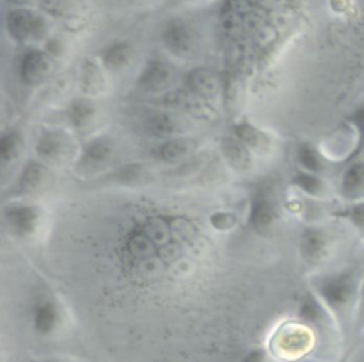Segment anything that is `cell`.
I'll return each mask as SVG.
<instances>
[{"label": "cell", "instance_id": "39", "mask_svg": "<svg viewBox=\"0 0 364 362\" xmlns=\"http://www.w3.org/2000/svg\"><path fill=\"white\" fill-rule=\"evenodd\" d=\"M122 1H125L128 4H141V3H145L146 0H122Z\"/></svg>", "mask_w": 364, "mask_h": 362}, {"label": "cell", "instance_id": "21", "mask_svg": "<svg viewBox=\"0 0 364 362\" xmlns=\"http://www.w3.org/2000/svg\"><path fill=\"white\" fill-rule=\"evenodd\" d=\"M64 114L68 125L74 131L84 133V132H88L91 126L95 124L98 116V106L94 98L80 95L68 101V104L65 105Z\"/></svg>", "mask_w": 364, "mask_h": 362}, {"label": "cell", "instance_id": "15", "mask_svg": "<svg viewBox=\"0 0 364 362\" xmlns=\"http://www.w3.org/2000/svg\"><path fill=\"white\" fill-rule=\"evenodd\" d=\"M51 168L38 159L27 160L17 173L14 183L10 187L11 199H24L27 196L43 192L51 182Z\"/></svg>", "mask_w": 364, "mask_h": 362}, {"label": "cell", "instance_id": "40", "mask_svg": "<svg viewBox=\"0 0 364 362\" xmlns=\"http://www.w3.org/2000/svg\"><path fill=\"white\" fill-rule=\"evenodd\" d=\"M289 362H311V361H306V359H299V361H289Z\"/></svg>", "mask_w": 364, "mask_h": 362}, {"label": "cell", "instance_id": "37", "mask_svg": "<svg viewBox=\"0 0 364 362\" xmlns=\"http://www.w3.org/2000/svg\"><path fill=\"white\" fill-rule=\"evenodd\" d=\"M34 362H71V361L64 359V358H43V359H38Z\"/></svg>", "mask_w": 364, "mask_h": 362}, {"label": "cell", "instance_id": "23", "mask_svg": "<svg viewBox=\"0 0 364 362\" xmlns=\"http://www.w3.org/2000/svg\"><path fill=\"white\" fill-rule=\"evenodd\" d=\"M220 153L226 165L236 172H247L253 168V152L232 132L220 141Z\"/></svg>", "mask_w": 364, "mask_h": 362}, {"label": "cell", "instance_id": "18", "mask_svg": "<svg viewBox=\"0 0 364 362\" xmlns=\"http://www.w3.org/2000/svg\"><path fill=\"white\" fill-rule=\"evenodd\" d=\"M337 183V194L346 203L364 200V158L344 163Z\"/></svg>", "mask_w": 364, "mask_h": 362}, {"label": "cell", "instance_id": "1", "mask_svg": "<svg viewBox=\"0 0 364 362\" xmlns=\"http://www.w3.org/2000/svg\"><path fill=\"white\" fill-rule=\"evenodd\" d=\"M363 271L354 265H338L310 275L309 288L330 311L341 332L355 327Z\"/></svg>", "mask_w": 364, "mask_h": 362}, {"label": "cell", "instance_id": "33", "mask_svg": "<svg viewBox=\"0 0 364 362\" xmlns=\"http://www.w3.org/2000/svg\"><path fill=\"white\" fill-rule=\"evenodd\" d=\"M267 351L263 346H253L247 349L237 362H267Z\"/></svg>", "mask_w": 364, "mask_h": 362}, {"label": "cell", "instance_id": "25", "mask_svg": "<svg viewBox=\"0 0 364 362\" xmlns=\"http://www.w3.org/2000/svg\"><path fill=\"white\" fill-rule=\"evenodd\" d=\"M40 10L50 18L60 20L67 26L81 21L85 11L84 0H36Z\"/></svg>", "mask_w": 364, "mask_h": 362}, {"label": "cell", "instance_id": "36", "mask_svg": "<svg viewBox=\"0 0 364 362\" xmlns=\"http://www.w3.org/2000/svg\"><path fill=\"white\" fill-rule=\"evenodd\" d=\"M351 359H353V351L348 349L344 353H341L340 356H337L336 359H333L331 362H351Z\"/></svg>", "mask_w": 364, "mask_h": 362}, {"label": "cell", "instance_id": "7", "mask_svg": "<svg viewBox=\"0 0 364 362\" xmlns=\"http://www.w3.org/2000/svg\"><path fill=\"white\" fill-rule=\"evenodd\" d=\"M28 319L31 331L36 336L44 339L53 338L64 325V307L54 294L40 291L30 302Z\"/></svg>", "mask_w": 364, "mask_h": 362}, {"label": "cell", "instance_id": "4", "mask_svg": "<svg viewBox=\"0 0 364 362\" xmlns=\"http://www.w3.org/2000/svg\"><path fill=\"white\" fill-rule=\"evenodd\" d=\"M117 155V143L111 135L90 136L80 148L74 159L73 172L80 177L100 176L108 170Z\"/></svg>", "mask_w": 364, "mask_h": 362}, {"label": "cell", "instance_id": "11", "mask_svg": "<svg viewBox=\"0 0 364 362\" xmlns=\"http://www.w3.org/2000/svg\"><path fill=\"white\" fill-rule=\"evenodd\" d=\"M192 124L193 121L183 114L159 106L146 112L142 119L145 133H148L158 142L188 135Z\"/></svg>", "mask_w": 364, "mask_h": 362}, {"label": "cell", "instance_id": "12", "mask_svg": "<svg viewBox=\"0 0 364 362\" xmlns=\"http://www.w3.org/2000/svg\"><path fill=\"white\" fill-rule=\"evenodd\" d=\"M296 319L311 328L318 338L323 335L331 336L343 334L330 311L310 288L299 298L296 307Z\"/></svg>", "mask_w": 364, "mask_h": 362}, {"label": "cell", "instance_id": "27", "mask_svg": "<svg viewBox=\"0 0 364 362\" xmlns=\"http://www.w3.org/2000/svg\"><path fill=\"white\" fill-rule=\"evenodd\" d=\"M243 101H245V81L239 75V72L230 74L223 81L222 105L225 106L226 112H229L233 118H236L243 106Z\"/></svg>", "mask_w": 364, "mask_h": 362}, {"label": "cell", "instance_id": "19", "mask_svg": "<svg viewBox=\"0 0 364 362\" xmlns=\"http://www.w3.org/2000/svg\"><path fill=\"white\" fill-rule=\"evenodd\" d=\"M135 58V47L131 41L117 38L107 43L98 53V61L107 72L119 74L125 71Z\"/></svg>", "mask_w": 364, "mask_h": 362}, {"label": "cell", "instance_id": "20", "mask_svg": "<svg viewBox=\"0 0 364 362\" xmlns=\"http://www.w3.org/2000/svg\"><path fill=\"white\" fill-rule=\"evenodd\" d=\"M232 133L237 136L253 155L266 156L273 150V136L247 119H237L232 126Z\"/></svg>", "mask_w": 364, "mask_h": 362}, {"label": "cell", "instance_id": "35", "mask_svg": "<svg viewBox=\"0 0 364 362\" xmlns=\"http://www.w3.org/2000/svg\"><path fill=\"white\" fill-rule=\"evenodd\" d=\"M10 7H30L36 0H4Z\"/></svg>", "mask_w": 364, "mask_h": 362}, {"label": "cell", "instance_id": "31", "mask_svg": "<svg viewBox=\"0 0 364 362\" xmlns=\"http://www.w3.org/2000/svg\"><path fill=\"white\" fill-rule=\"evenodd\" d=\"M210 223L215 229L226 230V229H230L235 226L236 217H235V214L228 213V212H216L210 216Z\"/></svg>", "mask_w": 364, "mask_h": 362}, {"label": "cell", "instance_id": "16", "mask_svg": "<svg viewBox=\"0 0 364 362\" xmlns=\"http://www.w3.org/2000/svg\"><path fill=\"white\" fill-rule=\"evenodd\" d=\"M183 87L218 108L222 105L223 81L219 75L206 67H195L185 74Z\"/></svg>", "mask_w": 364, "mask_h": 362}, {"label": "cell", "instance_id": "32", "mask_svg": "<svg viewBox=\"0 0 364 362\" xmlns=\"http://www.w3.org/2000/svg\"><path fill=\"white\" fill-rule=\"evenodd\" d=\"M43 48H44L51 57H54L55 60L61 58V57L64 55V53H65V44L63 43V40H61V38H57V37H53V35H50L48 40L43 44Z\"/></svg>", "mask_w": 364, "mask_h": 362}, {"label": "cell", "instance_id": "24", "mask_svg": "<svg viewBox=\"0 0 364 362\" xmlns=\"http://www.w3.org/2000/svg\"><path fill=\"white\" fill-rule=\"evenodd\" d=\"M290 183L297 192L313 200H323L331 194V186L324 175L306 172L299 168L294 169Z\"/></svg>", "mask_w": 364, "mask_h": 362}, {"label": "cell", "instance_id": "41", "mask_svg": "<svg viewBox=\"0 0 364 362\" xmlns=\"http://www.w3.org/2000/svg\"><path fill=\"white\" fill-rule=\"evenodd\" d=\"M94 362H95V361H94Z\"/></svg>", "mask_w": 364, "mask_h": 362}, {"label": "cell", "instance_id": "5", "mask_svg": "<svg viewBox=\"0 0 364 362\" xmlns=\"http://www.w3.org/2000/svg\"><path fill=\"white\" fill-rule=\"evenodd\" d=\"M338 248V236L316 223L304 226L299 236L297 250L300 260L311 268L326 265L337 254Z\"/></svg>", "mask_w": 364, "mask_h": 362}, {"label": "cell", "instance_id": "34", "mask_svg": "<svg viewBox=\"0 0 364 362\" xmlns=\"http://www.w3.org/2000/svg\"><path fill=\"white\" fill-rule=\"evenodd\" d=\"M355 327H364V271L360 284V300H358V311H357V324Z\"/></svg>", "mask_w": 364, "mask_h": 362}, {"label": "cell", "instance_id": "38", "mask_svg": "<svg viewBox=\"0 0 364 362\" xmlns=\"http://www.w3.org/2000/svg\"><path fill=\"white\" fill-rule=\"evenodd\" d=\"M171 3H173V4H179V6H185V4H192L193 1H196V0H169Z\"/></svg>", "mask_w": 364, "mask_h": 362}, {"label": "cell", "instance_id": "29", "mask_svg": "<svg viewBox=\"0 0 364 362\" xmlns=\"http://www.w3.org/2000/svg\"><path fill=\"white\" fill-rule=\"evenodd\" d=\"M346 121L351 124L357 135V146L351 159L364 158V99L355 104L351 112L346 116Z\"/></svg>", "mask_w": 364, "mask_h": 362}, {"label": "cell", "instance_id": "8", "mask_svg": "<svg viewBox=\"0 0 364 362\" xmlns=\"http://www.w3.org/2000/svg\"><path fill=\"white\" fill-rule=\"evenodd\" d=\"M162 47L176 58H192L199 47V34L193 23L182 16L168 17L159 28Z\"/></svg>", "mask_w": 364, "mask_h": 362}, {"label": "cell", "instance_id": "10", "mask_svg": "<svg viewBox=\"0 0 364 362\" xmlns=\"http://www.w3.org/2000/svg\"><path fill=\"white\" fill-rule=\"evenodd\" d=\"M155 104L159 108L173 109L185 116L191 118L192 121H200V122H210L216 116V108L210 105L208 101L192 92L191 89L185 88H176L171 89L159 97L155 98Z\"/></svg>", "mask_w": 364, "mask_h": 362}, {"label": "cell", "instance_id": "30", "mask_svg": "<svg viewBox=\"0 0 364 362\" xmlns=\"http://www.w3.org/2000/svg\"><path fill=\"white\" fill-rule=\"evenodd\" d=\"M341 219L353 231L364 237V200L346 203V207L341 212Z\"/></svg>", "mask_w": 364, "mask_h": 362}, {"label": "cell", "instance_id": "26", "mask_svg": "<svg viewBox=\"0 0 364 362\" xmlns=\"http://www.w3.org/2000/svg\"><path fill=\"white\" fill-rule=\"evenodd\" d=\"M294 160H296V168L306 172L317 173V175H326L331 163L327 159V156L323 153L321 148L309 141L300 142L296 146Z\"/></svg>", "mask_w": 364, "mask_h": 362}, {"label": "cell", "instance_id": "13", "mask_svg": "<svg viewBox=\"0 0 364 362\" xmlns=\"http://www.w3.org/2000/svg\"><path fill=\"white\" fill-rule=\"evenodd\" d=\"M173 78L175 67L172 62L162 55H152L142 65L135 81V88L144 95L156 98L171 91Z\"/></svg>", "mask_w": 364, "mask_h": 362}, {"label": "cell", "instance_id": "6", "mask_svg": "<svg viewBox=\"0 0 364 362\" xmlns=\"http://www.w3.org/2000/svg\"><path fill=\"white\" fill-rule=\"evenodd\" d=\"M43 209L24 199H11L1 209L4 230L17 240L34 238L43 226Z\"/></svg>", "mask_w": 364, "mask_h": 362}, {"label": "cell", "instance_id": "9", "mask_svg": "<svg viewBox=\"0 0 364 362\" xmlns=\"http://www.w3.org/2000/svg\"><path fill=\"white\" fill-rule=\"evenodd\" d=\"M78 149H75L71 135L61 128H43L34 142L36 159L50 168L74 162Z\"/></svg>", "mask_w": 364, "mask_h": 362}, {"label": "cell", "instance_id": "22", "mask_svg": "<svg viewBox=\"0 0 364 362\" xmlns=\"http://www.w3.org/2000/svg\"><path fill=\"white\" fill-rule=\"evenodd\" d=\"M104 72H107L98 60L84 58L78 67L77 84L81 95L95 98L107 91V79Z\"/></svg>", "mask_w": 364, "mask_h": 362}, {"label": "cell", "instance_id": "14", "mask_svg": "<svg viewBox=\"0 0 364 362\" xmlns=\"http://www.w3.org/2000/svg\"><path fill=\"white\" fill-rule=\"evenodd\" d=\"M55 58L43 47H30L23 51L18 60L17 72L20 81L27 87H38L44 84L55 68Z\"/></svg>", "mask_w": 364, "mask_h": 362}, {"label": "cell", "instance_id": "3", "mask_svg": "<svg viewBox=\"0 0 364 362\" xmlns=\"http://www.w3.org/2000/svg\"><path fill=\"white\" fill-rule=\"evenodd\" d=\"M282 216L280 199L272 180L257 182L249 196L246 226L256 234L264 236L276 227Z\"/></svg>", "mask_w": 364, "mask_h": 362}, {"label": "cell", "instance_id": "2", "mask_svg": "<svg viewBox=\"0 0 364 362\" xmlns=\"http://www.w3.org/2000/svg\"><path fill=\"white\" fill-rule=\"evenodd\" d=\"M4 26L9 37L26 48L44 44L51 34L50 17L31 7H10L4 16Z\"/></svg>", "mask_w": 364, "mask_h": 362}, {"label": "cell", "instance_id": "17", "mask_svg": "<svg viewBox=\"0 0 364 362\" xmlns=\"http://www.w3.org/2000/svg\"><path fill=\"white\" fill-rule=\"evenodd\" d=\"M198 146L199 142L193 136H176L155 143L149 150V156L159 163L175 165L188 159L198 149Z\"/></svg>", "mask_w": 364, "mask_h": 362}, {"label": "cell", "instance_id": "28", "mask_svg": "<svg viewBox=\"0 0 364 362\" xmlns=\"http://www.w3.org/2000/svg\"><path fill=\"white\" fill-rule=\"evenodd\" d=\"M24 135L18 128H9L0 138V159L3 166L14 163L23 153Z\"/></svg>", "mask_w": 364, "mask_h": 362}]
</instances>
